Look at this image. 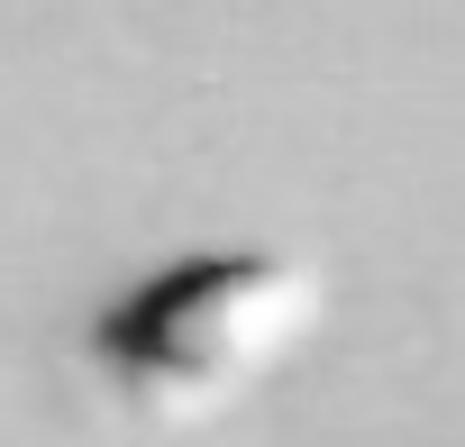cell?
<instances>
[{
  "label": "cell",
  "mask_w": 465,
  "mask_h": 447,
  "mask_svg": "<svg viewBox=\"0 0 465 447\" xmlns=\"http://www.w3.org/2000/svg\"><path fill=\"white\" fill-rule=\"evenodd\" d=\"M329 311L320 256L292 247H210L137 274L83 320V365L92 383L137 411V420H210L247 402Z\"/></svg>",
  "instance_id": "1"
}]
</instances>
